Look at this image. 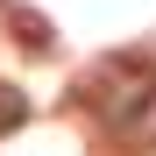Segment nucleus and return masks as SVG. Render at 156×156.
I'll use <instances>...</instances> for the list:
<instances>
[{"mask_svg": "<svg viewBox=\"0 0 156 156\" xmlns=\"http://www.w3.org/2000/svg\"><path fill=\"white\" fill-rule=\"evenodd\" d=\"M7 14H14V43L21 50H50V43H57L50 14H36V7H7Z\"/></svg>", "mask_w": 156, "mask_h": 156, "instance_id": "2", "label": "nucleus"}, {"mask_svg": "<svg viewBox=\"0 0 156 156\" xmlns=\"http://www.w3.org/2000/svg\"><path fill=\"white\" fill-rule=\"evenodd\" d=\"M0 7H14V0H0Z\"/></svg>", "mask_w": 156, "mask_h": 156, "instance_id": "4", "label": "nucleus"}, {"mask_svg": "<svg viewBox=\"0 0 156 156\" xmlns=\"http://www.w3.org/2000/svg\"><path fill=\"white\" fill-rule=\"evenodd\" d=\"M85 107L99 114L107 135L149 149V142H156V71L135 64V57H107V64L85 78Z\"/></svg>", "mask_w": 156, "mask_h": 156, "instance_id": "1", "label": "nucleus"}, {"mask_svg": "<svg viewBox=\"0 0 156 156\" xmlns=\"http://www.w3.org/2000/svg\"><path fill=\"white\" fill-rule=\"evenodd\" d=\"M21 121H29V92H21V85H7V78H0V135H14Z\"/></svg>", "mask_w": 156, "mask_h": 156, "instance_id": "3", "label": "nucleus"}]
</instances>
